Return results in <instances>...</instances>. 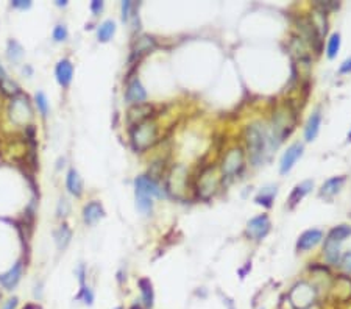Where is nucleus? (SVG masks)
Here are the masks:
<instances>
[{"mask_svg": "<svg viewBox=\"0 0 351 309\" xmlns=\"http://www.w3.org/2000/svg\"><path fill=\"white\" fill-rule=\"evenodd\" d=\"M245 142H247L250 161L254 166H258L262 160H264L267 142H269V138H267L264 127H261L259 123H251V125H248L247 131H245Z\"/></svg>", "mask_w": 351, "mask_h": 309, "instance_id": "obj_1", "label": "nucleus"}, {"mask_svg": "<svg viewBox=\"0 0 351 309\" xmlns=\"http://www.w3.org/2000/svg\"><path fill=\"white\" fill-rule=\"evenodd\" d=\"M130 139H131V147L136 152H145L147 148H150L156 140H158V125L156 122L148 119L139 125L133 127L130 131Z\"/></svg>", "mask_w": 351, "mask_h": 309, "instance_id": "obj_2", "label": "nucleus"}, {"mask_svg": "<svg viewBox=\"0 0 351 309\" xmlns=\"http://www.w3.org/2000/svg\"><path fill=\"white\" fill-rule=\"evenodd\" d=\"M273 135L278 138V140H283L286 136L291 135V131L295 127L297 122V111L291 103H283L273 111Z\"/></svg>", "mask_w": 351, "mask_h": 309, "instance_id": "obj_3", "label": "nucleus"}, {"mask_svg": "<svg viewBox=\"0 0 351 309\" xmlns=\"http://www.w3.org/2000/svg\"><path fill=\"white\" fill-rule=\"evenodd\" d=\"M317 300V290L306 281L297 282L289 292V302L295 309H309Z\"/></svg>", "mask_w": 351, "mask_h": 309, "instance_id": "obj_4", "label": "nucleus"}, {"mask_svg": "<svg viewBox=\"0 0 351 309\" xmlns=\"http://www.w3.org/2000/svg\"><path fill=\"white\" fill-rule=\"evenodd\" d=\"M165 191L173 198L183 200L188 192V170L184 166H173L165 180Z\"/></svg>", "mask_w": 351, "mask_h": 309, "instance_id": "obj_5", "label": "nucleus"}, {"mask_svg": "<svg viewBox=\"0 0 351 309\" xmlns=\"http://www.w3.org/2000/svg\"><path fill=\"white\" fill-rule=\"evenodd\" d=\"M245 164V153L241 147H233L226 152L222 160V173L223 176H234L238 175Z\"/></svg>", "mask_w": 351, "mask_h": 309, "instance_id": "obj_6", "label": "nucleus"}, {"mask_svg": "<svg viewBox=\"0 0 351 309\" xmlns=\"http://www.w3.org/2000/svg\"><path fill=\"white\" fill-rule=\"evenodd\" d=\"M217 186H218V180L216 176L214 167L213 166L205 167V169L201 170V173L198 176V183H197L198 197L203 198V200H209L216 194Z\"/></svg>", "mask_w": 351, "mask_h": 309, "instance_id": "obj_7", "label": "nucleus"}, {"mask_svg": "<svg viewBox=\"0 0 351 309\" xmlns=\"http://www.w3.org/2000/svg\"><path fill=\"white\" fill-rule=\"evenodd\" d=\"M8 112H10V117L14 123L17 125H22L27 120L31 119V107L28 102V97L19 94L17 97L11 100L10 108H8Z\"/></svg>", "mask_w": 351, "mask_h": 309, "instance_id": "obj_8", "label": "nucleus"}, {"mask_svg": "<svg viewBox=\"0 0 351 309\" xmlns=\"http://www.w3.org/2000/svg\"><path fill=\"white\" fill-rule=\"evenodd\" d=\"M270 219L266 214H261L258 217H253L247 224V236L253 241H261L270 231Z\"/></svg>", "mask_w": 351, "mask_h": 309, "instance_id": "obj_9", "label": "nucleus"}, {"mask_svg": "<svg viewBox=\"0 0 351 309\" xmlns=\"http://www.w3.org/2000/svg\"><path fill=\"white\" fill-rule=\"evenodd\" d=\"M153 114V107L148 103H139V105H133L128 112H127V122L131 127H136L139 123H142L145 120H148Z\"/></svg>", "mask_w": 351, "mask_h": 309, "instance_id": "obj_10", "label": "nucleus"}, {"mask_svg": "<svg viewBox=\"0 0 351 309\" xmlns=\"http://www.w3.org/2000/svg\"><path fill=\"white\" fill-rule=\"evenodd\" d=\"M301 155H303V145H301L300 142L292 144V145L289 147V148L286 150V152H284L283 158H281V163H279V172L283 173V175H286L289 170L292 169L294 164L297 163V160H298V158H300Z\"/></svg>", "mask_w": 351, "mask_h": 309, "instance_id": "obj_11", "label": "nucleus"}, {"mask_svg": "<svg viewBox=\"0 0 351 309\" xmlns=\"http://www.w3.org/2000/svg\"><path fill=\"white\" fill-rule=\"evenodd\" d=\"M322 239H323V233L320 229H308V231H304L300 237H298L297 249L300 252L311 250L317 244H320Z\"/></svg>", "mask_w": 351, "mask_h": 309, "instance_id": "obj_12", "label": "nucleus"}, {"mask_svg": "<svg viewBox=\"0 0 351 309\" xmlns=\"http://www.w3.org/2000/svg\"><path fill=\"white\" fill-rule=\"evenodd\" d=\"M125 99L128 103H133V105H139L147 99V92L137 78H133V80L128 83L127 91H125Z\"/></svg>", "mask_w": 351, "mask_h": 309, "instance_id": "obj_13", "label": "nucleus"}, {"mask_svg": "<svg viewBox=\"0 0 351 309\" xmlns=\"http://www.w3.org/2000/svg\"><path fill=\"white\" fill-rule=\"evenodd\" d=\"M21 277H22V262L19 261V262H16L8 272L0 275V284H2L6 290H13L17 282H19Z\"/></svg>", "mask_w": 351, "mask_h": 309, "instance_id": "obj_14", "label": "nucleus"}, {"mask_svg": "<svg viewBox=\"0 0 351 309\" xmlns=\"http://www.w3.org/2000/svg\"><path fill=\"white\" fill-rule=\"evenodd\" d=\"M105 216V209L100 201H91L83 208V220L86 225H95Z\"/></svg>", "mask_w": 351, "mask_h": 309, "instance_id": "obj_15", "label": "nucleus"}, {"mask_svg": "<svg viewBox=\"0 0 351 309\" xmlns=\"http://www.w3.org/2000/svg\"><path fill=\"white\" fill-rule=\"evenodd\" d=\"M55 74H56L58 83L63 87H67L70 84V82H72V77H74V66H72V63H70L69 59H61L59 63L56 64Z\"/></svg>", "mask_w": 351, "mask_h": 309, "instance_id": "obj_16", "label": "nucleus"}, {"mask_svg": "<svg viewBox=\"0 0 351 309\" xmlns=\"http://www.w3.org/2000/svg\"><path fill=\"white\" fill-rule=\"evenodd\" d=\"M331 292L336 302H347V300L351 298V280L347 277L337 278Z\"/></svg>", "mask_w": 351, "mask_h": 309, "instance_id": "obj_17", "label": "nucleus"}, {"mask_svg": "<svg viewBox=\"0 0 351 309\" xmlns=\"http://www.w3.org/2000/svg\"><path fill=\"white\" fill-rule=\"evenodd\" d=\"M135 186L137 191H142L145 194H148V196H155V197H162V191L160 189V186H158V183L153 181L148 178L147 175H140L136 178L135 181Z\"/></svg>", "mask_w": 351, "mask_h": 309, "instance_id": "obj_18", "label": "nucleus"}, {"mask_svg": "<svg viewBox=\"0 0 351 309\" xmlns=\"http://www.w3.org/2000/svg\"><path fill=\"white\" fill-rule=\"evenodd\" d=\"M153 49H156V42H155L153 38H150V36H140L133 44V58L144 56V55L148 54V52H152Z\"/></svg>", "mask_w": 351, "mask_h": 309, "instance_id": "obj_19", "label": "nucleus"}, {"mask_svg": "<svg viewBox=\"0 0 351 309\" xmlns=\"http://www.w3.org/2000/svg\"><path fill=\"white\" fill-rule=\"evenodd\" d=\"M344 183H345V176H334V178H329L328 181L323 183V186L320 189V196L326 197V198L334 197L342 189V186H344Z\"/></svg>", "mask_w": 351, "mask_h": 309, "instance_id": "obj_20", "label": "nucleus"}, {"mask_svg": "<svg viewBox=\"0 0 351 309\" xmlns=\"http://www.w3.org/2000/svg\"><path fill=\"white\" fill-rule=\"evenodd\" d=\"M312 186H314V183L311 180H306V181H303L300 184H297L295 189L291 194V198H289V206L294 208L295 205H298V203L303 200V197L306 196V194L311 192Z\"/></svg>", "mask_w": 351, "mask_h": 309, "instance_id": "obj_21", "label": "nucleus"}, {"mask_svg": "<svg viewBox=\"0 0 351 309\" xmlns=\"http://www.w3.org/2000/svg\"><path fill=\"white\" fill-rule=\"evenodd\" d=\"M320 123H322V114H320V111H315L308 119V123H306V127H304L306 140H314L317 138L319 130H320Z\"/></svg>", "mask_w": 351, "mask_h": 309, "instance_id": "obj_22", "label": "nucleus"}, {"mask_svg": "<svg viewBox=\"0 0 351 309\" xmlns=\"http://www.w3.org/2000/svg\"><path fill=\"white\" fill-rule=\"evenodd\" d=\"M66 184L70 194H74L75 197H81L83 194V181L80 178V175L75 169H70L67 172V178H66Z\"/></svg>", "mask_w": 351, "mask_h": 309, "instance_id": "obj_23", "label": "nucleus"}, {"mask_svg": "<svg viewBox=\"0 0 351 309\" xmlns=\"http://www.w3.org/2000/svg\"><path fill=\"white\" fill-rule=\"evenodd\" d=\"M323 252H324V256H326V259L329 261V264H339V259H340V242H336L326 237V241H324V247H323Z\"/></svg>", "mask_w": 351, "mask_h": 309, "instance_id": "obj_24", "label": "nucleus"}, {"mask_svg": "<svg viewBox=\"0 0 351 309\" xmlns=\"http://www.w3.org/2000/svg\"><path fill=\"white\" fill-rule=\"evenodd\" d=\"M139 287H140V294H142V302L145 305V308L148 309H152L153 308V286H152V282L150 280H147V278H140L139 280Z\"/></svg>", "mask_w": 351, "mask_h": 309, "instance_id": "obj_25", "label": "nucleus"}, {"mask_svg": "<svg viewBox=\"0 0 351 309\" xmlns=\"http://www.w3.org/2000/svg\"><path fill=\"white\" fill-rule=\"evenodd\" d=\"M311 22L314 24V27H315V30L319 31L320 36H324V34H326V30H328V27H326V25H328L326 24V13L315 8L314 14L311 17Z\"/></svg>", "mask_w": 351, "mask_h": 309, "instance_id": "obj_26", "label": "nucleus"}, {"mask_svg": "<svg viewBox=\"0 0 351 309\" xmlns=\"http://www.w3.org/2000/svg\"><path fill=\"white\" fill-rule=\"evenodd\" d=\"M136 205H137L140 213H144V214L152 213V208H153L152 196H148V194L136 189Z\"/></svg>", "mask_w": 351, "mask_h": 309, "instance_id": "obj_27", "label": "nucleus"}, {"mask_svg": "<svg viewBox=\"0 0 351 309\" xmlns=\"http://www.w3.org/2000/svg\"><path fill=\"white\" fill-rule=\"evenodd\" d=\"M114 33H116V24H114L112 21H105L99 27V31H97L99 41L108 42L114 36Z\"/></svg>", "mask_w": 351, "mask_h": 309, "instance_id": "obj_28", "label": "nucleus"}, {"mask_svg": "<svg viewBox=\"0 0 351 309\" xmlns=\"http://www.w3.org/2000/svg\"><path fill=\"white\" fill-rule=\"evenodd\" d=\"M275 196H276V188H266V189H262L258 194L256 198H254V201H256L258 205H264V206L270 208Z\"/></svg>", "mask_w": 351, "mask_h": 309, "instance_id": "obj_29", "label": "nucleus"}, {"mask_svg": "<svg viewBox=\"0 0 351 309\" xmlns=\"http://www.w3.org/2000/svg\"><path fill=\"white\" fill-rule=\"evenodd\" d=\"M70 237H72V231L69 229V226L66 224H63L59 228H58V231L55 233V239H56V244L61 250L66 249L67 244L70 242Z\"/></svg>", "mask_w": 351, "mask_h": 309, "instance_id": "obj_30", "label": "nucleus"}, {"mask_svg": "<svg viewBox=\"0 0 351 309\" xmlns=\"http://www.w3.org/2000/svg\"><path fill=\"white\" fill-rule=\"evenodd\" d=\"M348 236H351V226L348 225H340V226H336V228H332L328 237L332 241H336V242H342V241H345Z\"/></svg>", "mask_w": 351, "mask_h": 309, "instance_id": "obj_31", "label": "nucleus"}, {"mask_svg": "<svg viewBox=\"0 0 351 309\" xmlns=\"http://www.w3.org/2000/svg\"><path fill=\"white\" fill-rule=\"evenodd\" d=\"M0 91H2L8 97H13V99L19 95V94H22L21 89H19V86H17L14 82L8 80V78H5V80L0 82Z\"/></svg>", "mask_w": 351, "mask_h": 309, "instance_id": "obj_32", "label": "nucleus"}, {"mask_svg": "<svg viewBox=\"0 0 351 309\" xmlns=\"http://www.w3.org/2000/svg\"><path fill=\"white\" fill-rule=\"evenodd\" d=\"M339 49H340V34L334 33L331 34V38L328 41V58H334L337 55Z\"/></svg>", "mask_w": 351, "mask_h": 309, "instance_id": "obj_33", "label": "nucleus"}, {"mask_svg": "<svg viewBox=\"0 0 351 309\" xmlns=\"http://www.w3.org/2000/svg\"><path fill=\"white\" fill-rule=\"evenodd\" d=\"M22 47L17 41H10L8 42V58L13 61H19L22 56Z\"/></svg>", "mask_w": 351, "mask_h": 309, "instance_id": "obj_34", "label": "nucleus"}, {"mask_svg": "<svg viewBox=\"0 0 351 309\" xmlns=\"http://www.w3.org/2000/svg\"><path fill=\"white\" fill-rule=\"evenodd\" d=\"M34 100H36V105H38V110L41 111V114L44 117L49 114V102H47V97L44 92H38L36 97H34Z\"/></svg>", "mask_w": 351, "mask_h": 309, "instance_id": "obj_35", "label": "nucleus"}, {"mask_svg": "<svg viewBox=\"0 0 351 309\" xmlns=\"http://www.w3.org/2000/svg\"><path fill=\"white\" fill-rule=\"evenodd\" d=\"M164 163L162 161H156L150 166V169H148V178L153 180V181H158V178H161V175H162V166Z\"/></svg>", "mask_w": 351, "mask_h": 309, "instance_id": "obj_36", "label": "nucleus"}, {"mask_svg": "<svg viewBox=\"0 0 351 309\" xmlns=\"http://www.w3.org/2000/svg\"><path fill=\"white\" fill-rule=\"evenodd\" d=\"M136 8V5L133 2H130V0H125V2H122V21L127 22L131 16V10Z\"/></svg>", "mask_w": 351, "mask_h": 309, "instance_id": "obj_37", "label": "nucleus"}, {"mask_svg": "<svg viewBox=\"0 0 351 309\" xmlns=\"http://www.w3.org/2000/svg\"><path fill=\"white\" fill-rule=\"evenodd\" d=\"M66 38H67V28L64 25H56L54 30V39L61 42V41H66Z\"/></svg>", "mask_w": 351, "mask_h": 309, "instance_id": "obj_38", "label": "nucleus"}, {"mask_svg": "<svg viewBox=\"0 0 351 309\" xmlns=\"http://www.w3.org/2000/svg\"><path fill=\"white\" fill-rule=\"evenodd\" d=\"M78 298H83V302H84L86 305H92V302H94V294H92V290H91L89 287L83 286L80 295H78Z\"/></svg>", "mask_w": 351, "mask_h": 309, "instance_id": "obj_39", "label": "nucleus"}, {"mask_svg": "<svg viewBox=\"0 0 351 309\" xmlns=\"http://www.w3.org/2000/svg\"><path fill=\"white\" fill-rule=\"evenodd\" d=\"M67 214H69V201L66 198H61L58 205V216H67Z\"/></svg>", "mask_w": 351, "mask_h": 309, "instance_id": "obj_40", "label": "nucleus"}, {"mask_svg": "<svg viewBox=\"0 0 351 309\" xmlns=\"http://www.w3.org/2000/svg\"><path fill=\"white\" fill-rule=\"evenodd\" d=\"M11 5L14 8H21V10H27V8L31 6V2L30 0H13Z\"/></svg>", "mask_w": 351, "mask_h": 309, "instance_id": "obj_41", "label": "nucleus"}, {"mask_svg": "<svg viewBox=\"0 0 351 309\" xmlns=\"http://www.w3.org/2000/svg\"><path fill=\"white\" fill-rule=\"evenodd\" d=\"M103 10V2L102 0H94V2L91 3V11L97 16V14H100V11Z\"/></svg>", "mask_w": 351, "mask_h": 309, "instance_id": "obj_42", "label": "nucleus"}, {"mask_svg": "<svg viewBox=\"0 0 351 309\" xmlns=\"http://www.w3.org/2000/svg\"><path fill=\"white\" fill-rule=\"evenodd\" d=\"M342 267L345 269V272L351 273V253H347L344 258H342Z\"/></svg>", "mask_w": 351, "mask_h": 309, "instance_id": "obj_43", "label": "nucleus"}, {"mask_svg": "<svg viewBox=\"0 0 351 309\" xmlns=\"http://www.w3.org/2000/svg\"><path fill=\"white\" fill-rule=\"evenodd\" d=\"M339 72H340V74H348V72H351V58H348L345 63L340 66Z\"/></svg>", "mask_w": 351, "mask_h": 309, "instance_id": "obj_44", "label": "nucleus"}, {"mask_svg": "<svg viewBox=\"0 0 351 309\" xmlns=\"http://www.w3.org/2000/svg\"><path fill=\"white\" fill-rule=\"evenodd\" d=\"M16 305H17V298H11V300H8V302H6L3 309H14Z\"/></svg>", "mask_w": 351, "mask_h": 309, "instance_id": "obj_45", "label": "nucleus"}, {"mask_svg": "<svg viewBox=\"0 0 351 309\" xmlns=\"http://www.w3.org/2000/svg\"><path fill=\"white\" fill-rule=\"evenodd\" d=\"M78 275H80V282H81V284H83V282H84V267L83 266H80V267H78Z\"/></svg>", "mask_w": 351, "mask_h": 309, "instance_id": "obj_46", "label": "nucleus"}, {"mask_svg": "<svg viewBox=\"0 0 351 309\" xmlns=\"http://www.w3.org/2000/svg\"><path fill=\"white\" fill-rule=\"evenodd\" d=\"M56 5H58V6H66V5H67V2H66V0H58Z\"/></svg>", "mask_w": 351, "mask_h": 309, "instance_id": "obj_47", "label": "nucleus"}, {"mask_svg": "<svg viewBox=\"0 0 351 309\" xmlns=\"http://www.w3.org/2000/svg\"><path fill=\"white\" fill-rule=\"evenodd\" d=\"M24 309H36V306H33V305H27Z\"/></svg>", "mask_w": 351, "mask_h": 309, "instance_id": "obj_48", "label": "nucleus"}, {"mask_svg": "<svg viewBox=\"0 0 351 309\" xmlns=\"http://www.w3.org/2000/svg\"><path fill=\"white\" fill-rule=\"evenodd\" d=\"M131 309H140V308L137 305H133V306H131Z\"/></svg>", "mask_w": 351, "mask_h": 309, "instance_id": "obj_49", "label": "nucleus"}, {"mask_svg": "<svg viewBox=\"0 0 351 309\" xmlns=\"http://www.w3.org/2000/svg\"><path fill=\"white\" fill-rule=\"evenodd\" d=\"M348 139L351 140V131H350V133H348Z\"/></svg>", "mask_w": 351, "mask_h": 309, "instance_id": "obj_50", "label": "nucleus"}, {"mask_svg": "<svg viewBox=\"0 0 351 309\" xmlns=\"http://www.w3.org/2000/svg\"><path fill=\"white\" fill-rule=\"evenodd\" d=\"M116 309H122V308H120V306H119V308H116Z\"/></svg>", "mask_w": 351, "mask_h": 309, "instance_id": "obj_51", "label": "nucleus"}]
</instances>
